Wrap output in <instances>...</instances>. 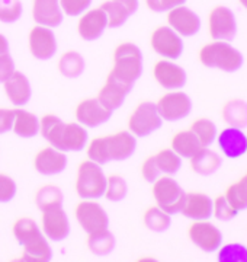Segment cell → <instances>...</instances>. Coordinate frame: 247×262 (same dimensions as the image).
Wrapping results in <instances>:
<instances>
[{"label": "cell", "mask_w": 247, "mask_h": 262, "mask_svg": "<svg viewBox=\"0 0 247 262\" xmlns=\"http://www.w3.org/2000/svg\"><path fill=\"white\" fill-rule=\"evenodd\" d=\"M181 213L192 222L208 220L212 215V200L204 192H188L183 198Z\"/></svg>", "instance_id": "603a6c76"}, {"label": "cell", "mask_w": 247, "mask_h": 262, "mask_svg": "<svg viewBox=\"0 0 247 262\" xmlns=\"http://www.w3.org/2000/svg\"><path fill=\"white\" fill-rule=\"evenodd\" d=\"M12 233L16 239V242L22 246L39 237L42 232L38 223L32 217H19L12 226Z\"/></svg>", "instance_id": "d6a6232c"}, {"label": "cell", "mask_w": 247, "mask_h": 262, "mask_svg": "<svg viewBox=\"0 0 247 262\" xmlns=\"http://www.w3.org/2000/svg\"><path fill=\"white\" fill-rule=\"evenodd\" d=\"M163 120L157 111L156 102L143 101L133 110L128 117V131L135 137H147L162 127Z\"/></svg>", "instance_id": "8992f818"}, {"label": "cell", "mask_w": 247, "mask_h": 262, "mask_svg": "<svg viewBox=\"0 0 247 262\" xmlns=\"http://www.w3.org/2000/svg\"><path fill=\"white\" fill-rule=\"evenodd\" d=\"M90 5L92 0H60V8L67 16H80Z\"/></svg>", "instance_id": "ee69618b"}, {"label": "cell", "mask_w": 247, "mask_h": 262, "mask_svg": "<svg viewBox=\"0 0 247 262\" xmlns=\"http://www.w3.org/2000/svg\"><path fill=\"white\" fill-rule=\"evenodd\" d=\"M200 140L190 130H181L173 134L170 140V149L178 153L182 159H190L201 149Z\"/></svg>", "instance_id": "83f0119b"}, {"label": "cell", "mask_w": 247, "mask_h": 262, "mask_svg": "<svg viewBox=\"0 0 247 262\" xmlns=\"http://www.w3.org/2000/svg\"><path fill=\"white\" fill-rule=\"evenodd\" d=\"M140 173H141V178L145 181V182H154L156 179L159 178L162 173L157 168V163H156V159H154V155L145 158L144 162L141 163V168H140Z\"/></svg>", "instance_id": "f6af8a7d"}, {"label": "cell", "mask_w": 247, "mask_h": 262, "mask_svg": "<svg viewBox=\"0 0 247 262\" xmlns=\"http://www.w3.org/2000/svg\"><path fill=\"white\" fill-rule=\"evenodd\" d=\"M201 64L209 69H218L227 73L237 72L243 66V54L228 41H217L202 46L198 53Z\"/></svg>", "instance_id": "3957f363"}, {"label": "cell", "mask_w": 247, "mask_h": 262, "mask_svg": "<svg viewBox=\"0 0 247 262\" xmlns=\"http://www.w3.org/2000/svg\"><path fill=\"white\" fill-rule=\"evenodd\" d=\"M3 91L10 103H13L15 108L25 106L32 96V88L29 83V79L22 72L15 70L12 75L3 82Z\"/></svg>", "instance_id": "44dd1931"}, {"label": "cell", "mask_w": 247, "mask_h": 262, "mask_svg": "<svg viewBox=\"0 0 247 262\" xmlns=\"http://www.w3.org/2000/svg\"><path fill=\"white\" fill-rule=\"evenodd\" d=\"M217 144L228 159H238L247 153V136L238 127L228 125L217 134Z\"/></svg>", "instance_id": "d6986e66"}, {"label": "cell", "mask_w": 247, "mask_h": 262, "mask_svg": "<svg viewBox=\"0 0 247 262\" xmlns=\"http://www.w3.org/2000/svg\"><path fill=\"white\" fill-rule=\"evenodd\" d=\"M109 162H122L130 159L137 149V137L128 130H119L114 134L104 136Z\"/></svg>", "instance_id": "2e32d148"}, {"label": "cell", "mask_w": 247, "mask_h": 262, "mask_svg": "<svg viewBox=\"0 0 247 262\" xmlns=\"http://www.w3.org/2000/svg\"><path fill=\"white\" fill-rule=\"evenodd\" d=\"M108 19V28H119L130 18V12L115 0H106L101 6Z\"/></svg>", "instance_id": "74e56055"}, {"label": "cell", "mask_w": 247, "mask_h": 262, "mask_svg": "<svg viewBox=\"0 0 247 262\" xmlns=\"http://www.w3.org/2000/svg\"><path fill=\"white\" fill-rule=\"evenodd\" d=\"M39 134L50 146L61 151H82L89 141L87 128L77 121L64 122L56 114H45L39 120Z\"/></svg>", "instance_id": "6da1fadb"}, {"label": "cell", "mask_w": 247, "mask_h": 262, "mask_svg": "<svg viewBox=\"0 0 247 262\" xmlns=\"http://www.w3.org/2000/svg\"><path fill=\"white\" fill-rule=\"evenodd\" d=\"M144 226L156 233L166 232L171 225V219L169 213H166L159 206L149 207L143 214Z\"/></svg>", "instance_id": "836d02e7"}, {"label": "cell", "mask_w": 247, "mask_h": 262, "mask_svg": "<svg viewBox=\"0 0 247 262\" xmlns=\"http://www.w3.org/2000/svg\"><path fill=\"white\" fill-rule=\"evenodd\" d=\"M53 258V249L48 244V239L41 234L39 237L31 241L28 244L22 245V253L19 258H15L13 261L25 262H48Z\"/></svg>", "instance_id": "484cf974"}, {"label": "cell", "mask_w": 247, "mask_h": 262, "mask_svg": "<svg viewBox=\"0 0 247 262\" xmlns=\"http://www.w3.org/2000/svg\"><path fill=\"white\" fill-rule=\"evenodd\" d=\"M189 130L196 136L202 147H209L217 139V127L209 118H196L190 124Z\"/></svg>", "instance_id": "e575fe53"}, {"label": "cell", "mask_w": 247, "mask_h": 262, "mask_svg": "<svg viewBox=\"0 0 247 262\" xmlns=\"http://www.w3.org/2000/svg\"><path fill=\"white\" fill-rule=\"evenodd\" d=\"M12 124H13V110L0 108V134L12 130Z\"/></svg>", "instance_id": "c3c4849f"}, {"label": "cell", "mask_w": 247, "mask_h": 262, "mask_svg": "<svg viewBox=\"0 0 247 262\" xmlns=\"http://www.w3.org/2000/svg\"><path fill=\"white\" fill-rule=\"evenodd\" d=\"M75 219L87 234L108 229L109 226L108 213L97 200L82 198L75 207Z\"/></svg>", "instance_id": "52a82bcc"}, {"label": "cell", "mask_w": 247, "mask_h": 262, "mask_svg": "<svg viewBox=\"0 0 247 262\" xmlns=\"http://www.w3.org/2000/svg\"><path fill=\"white\" fill-rule=\"evenodd\" d=\"M108 28V19L101 8H93L83 12L77 20V34L85 41H95L102 37Z\"/></svg>", "instance_id": "ffe728a7"}, {"label": "cell", "mask_w": 247, "mask_h": 262, "mask_svg": "<svg viewBox=\"0 0 247 262\" xmlns=\"http://www.w3.org/2000/svg\"><path fill=\"white\" fill-rule=\"evenodd\" d=\"M185 2L186 0H145V5L153 12H164L171 8L185 5Z\"/></svg>", "instance_id": "bcb514c9"}, {"label": "cell", "mask_w": 247, "mask_h": 262, "mask_svg": "<svg viewBox=\"0 0 247 262\" xmlns=\"http://www.w3.org/2000/svg\"><path fill=\"white\" fill-rule=\"evenodd\" d=\"M119 5H122L125 9L130 12V15H133L135 10L138 9V0H115Z\"/></svg>", "instance_id": "681fc988"}, {"label": "cell", "mask_w": 247, "mask_h": 262, "mask_svg": "<svg viewBox=\"0 0 247 262\" xmlns=\"http://www.w3.org/2000/svg\"><path fill=\"white\" fill-rule=\"evenodd\" d=\"M127 192H128V185L124 177L118 173H112L106 177V188H105L104 196L108 201H112V203L122 201L127 196Z\"/></svg>", "instance_id": "f35d334b"}, {"label": "cell", "mask_w": 247, "mask_h": 262, "mask_svg": "<svg viewBox=\"0 0 247 262\" xmlns=\"http://www.w3.org/2000/svg\"><path fill=\"white\" fill-rule=\"evenodd\" d=\"M226 198L238 213L247 208V173H244L237 182L231 184L226 191Z\"/></svg>", "instance_id": "8d00e7d4"}, {"label": "cell", "mask_w": 247, "mask_h": 262, "mask_svg": "<svg viewBox=\"0 0 247 262\" xmlns=\"http://www.w3.org/2000/svg\"><path fill=\"white\" fill-rule=\"evenodd\" d=\"M166 20H167V25L182 38L193 37L201 29L200 16L185 5L167 10Z\"/></svg>", "instance_id": "9a60e30c"}, {"label": "cell", "mask_w": 247, "mask_h": 262, "mask_svg": "<svg viewBox=\"0 0 247 262\" xmlns=\"http://www.w3.org/2000/svg\"><path fill=\"white\" fill-rule=\"evenodd\" d=\"M208 31L212 39L231 41L237 34V20L227 6H215L208 15Z\"/></svg>", "instance_id": "30bf717a"}, {"label": "cell", "mask_w": 247, "mask_h": 262, "mask_svg": "<svg viewBox=\"0 0 247 262\" xmlns=\"http://www.w3.org/2000/svg\"><path fill=\"white\" fill-rule=\"evenodd\" d=\"M15 70H16V67H15L13 57L10 56L9 53L2 54L0 56V83H3Z\"/></svg>", "instance_id": "7dc6e473"}, {"label": "cell", "mask_w": 247, "mask_h": 262, "mask_svg": "<svg viewBox=\"0 0 247 262\" xmlns=\"http://www.w3.org/2000/svg\"><path fill=\"white\" fill-rule=\"evenodd\" d=\"M150 47L162 58L178 60L183 53V39L169 25H160L150 35Z\"/></svg>", "instance_id": "ba28073f"}, {"label": "cell", "mask_w": 247, "mask_h": 262, "mask_svg": "<svg viewBox=\"0 0 247 262\" xmlns=\"http://www.w3.org/2000/svg\"><path fill=\"white\" fill-rule=\"evenodd\" d=\"M41 232L51 242H61L70 234L68 215L63 206L41 211Z\"/></svg>", "instance_id": "5bb4252c"}, {"label": "cell", "mask_w": 247, "mask_h": 262, "mask_svg": "<svg viewBox=\"0 0 247 262\" xmlns=\"http://www.w3.org/2000/svg\"><path fill=\"white\" fill-rule=\"evenodd\" d=\"M32 19L37 25L56 28L63 22V10L60 8V0H32Z\"/></svg>", "instance_id": "7402d4cb"}, {"label": "cell", "mask_w": 247, "mask_h": 262, "mask_svg": "<svg viewBox=\"0 0 247 262\" xmlns=\"http://www.w3.org/2000/svg\"><path fill=\"white\" fill-rule=\"evenodd\" d=\"M106 188V175L101 165L93 160L85 159L79 163L75 179V191L77 196L89 198V200H99L105 194Z\"/></svg>", "instance_id": "277c9868"}, {"label": "cell", "mask_w": 247, "mask_h": 262, "mask_svg": "<svg viewBox=\"0 0 247 262\" xmlns=\"http://www.w3.org/2000/svg\"><path fill=\"white\" fill-rule=\"evenodd\" d=\"M157 168L162 175H175L182 166V158L171 149H162L154 155Z\"/></svg>", "instance_id": "d590c367"}, {"label": "cell", "mask_w": 247, "mask_h": 262, "mask_svg": "<svg viewBox=\"0 0 247 262\" xmlns=\"http://www.w3.org/2000/svg\"><path fill=\"white\" fill-rule=\"evenodd\" d=\"M157 111L163 121H179L186 118L192 111V101L188 95L178 91H167L156 102Z\"/></svg>", "instance_id": "9c48e42d"}, {"label": "cell", "mask_w": 247, "mask_h": 262, "mask_svg": "<svg viewBox=\"0 0 247 262\" xmlns=\"http://www.w3.org/2000/svg\"><path fill=\"white\" fill-rule=\"evenodd\" d=\"M18 192L16 181L10 175L0 172V203H9L12 201Z\"/></svg>", "instance_id": "7bdbcfd3"}, {"label": "cell", "mask_w": 247, "mask_h": 262, "mask_svg": "<svg viewBox=\"0 0 247 262\" xmlns=\"http://www.w3.org/2000/svg\"><path fill=\"white\" fill-rule=\"evenodd\" d=\"M218 262H247V246L237 242L221 245L217 252Z\"/></svg>", "instance_id": "ab89813d"}, {"label": "cell", "mask_w": 247, "mask_h": 262, "mask_svg": "<svg viewBox=\"0 0 247 262\" xmlns=\"http://www.w3.org/2000/svg\"><path fill=\"white\" fill-rule=\"evenodd\" d=\"M221 115L227 125L238 128L247 127V102L243 99H231L224 103Z\"/></svg>", "instance_id": "4dcf8cb0"}, {"label": "cell", "mask_w": 247, "mask_h": 262, "mask_svg": "<svg viewBox=\"0 0 247 262\" xmlns=\"http://www.w3.org/2000/svg\"><path fill=\"white\" fill-rule=\"evenodd\" d=\"M9 53V41L3 34H0V56Z\"/></svg>", "instance_id": "f907efd6"}, {"label": "cell", "mask_w": 247, "mask_h": 262, "mask_svg": "<svg viewBox=\"0 0 247 262\" xmlns=\"http://www.w3.org/2000/svg\"><path fill=\"white\" fill-rule=\"evenodd\" d=\"M28 50L35 60H50L57 53V38L53 28L35 25L28 34Z\"/></svg>", "instance_id": "4fadbf2b"}, {"label": "cell", "mask_w": 247, "mask_h": 262, "mask_svg": "<svg viewBox=\"0 0 247 262\" xmlns=\"http://www.w3.org/2000/svg\"><path fill=\"white\" fill-rule=\"evenodd\" d=\"M131 92V88L125 86L121 82L106 77L104 86L99 89V92L96 95L97 101L104 105L106 110H109L111 113H114L115 110H118L125 101L127 95Z\"/></svg>", "instance_id": "cb8c5ba5"}, {"label": "cell", "mask_w": 247, "mask_h": 262, "mask_svg": "<svg viewBox=\"0 0 247 262\" xmlns=\"http://www.w3.org/2000/svg\"><path fill=\"white\" fill-rule=\"evenodd\" d=\"M112 113L106 110L102 103L97 101V98H86L77 103L75 110V117L79 124H82L86 128H96L106 121H109Z\"/></svg>", "instance_id": "e0dca14e"}, {"label": "cell", "mask_w": 247, "mask_h": 262, "mask_svg": "<svg viewBox=\"0 0 247 262\" xmlns=\"http://www.w3.org/2000/svg\"><path fill=\"white\" fill-rule=\"evenodd\" d=\"M152 75L156 83L166 91L182 89L188 80L185 69L178 63H175V60H167V58H160L154 63Z\"/></svg>", "instance_id": "8fae6325"}, {"label": "cell", "mask_w": 247, "mask_h": 262, "mask_svg": "<svg viewBox=\"0 0 247 262\" xmlns=\"http://www.w3.org/2000/svg\"><path fill=\"white\" fill-rule=\"evenodd\" d=\"M64 195L63 191L56 184H44L35 191L34 203L38 207L39 211H45L54 207L63 206Z\"/></svg>", "instance_id": "f1b7e54d"}, {"label": "cell", "mask_w": 247, "mask_h": 262, "mask_svg": "<svg viewBox=\"0 0 247 262\" xmlns=\"http://www.w3.org/2000/svg\"><path fill=\"white\" fill-rule=\"evenodd\" d=\"M188 237L204 252H217L223 245V233L217 226L208 220L192 222V225L188 227Z\"/></svg>", "instance_id": "7c38bea8"}, {"label": "cell", "mask_w": 247, "mask_h": 262, "mask_svg": "<svg viewBox=\"0 0 247 262\" xmlns=\"http://www.w3.org/2000/svg\"><path fill=\"white\" fill-rule=\"evenodd\" d=\"M143 75V53L134 42L125 41L115 47L112 69L106 77L115 79L133 89L134 83Z\"/></svg>", "instance_id": "7a4b0ae2"}, {"label": "cell", "mask_w": 247, "mask_h": 262, "mask_svg": "<svg viewBox=\"0 0 247 262\" xmlns=\"http://www.w3.org/2000/svg\"><path fill=\"white\" fill-rule=\"evenodd\" d=\"M85 66V58L76 50H68L66 53H63L57 63L60 75L68 79H76L80 75H83Z\"/></svg>", "instance_id": "f546056e"}, {"label": "cell", "mask_w": 247, "mask_h": 262, "mask_svg": "<svg viewBox=\"0 0 247 262\" xmlns=\"http://www.w3.org/2000/svg\"><path fill=\"white\" fill-rule=\"evenodd\" d=\"M20 0H0V22L13 24L22 16Z\"/></svg>", "instance_id": "60d3db41"}, {"label": "cell", "mask_w": 247, "mask_h": 262, "mask_svg": "<svg viewBox=\"0 0 247 262\" xmlns=\"http://www.w3.org/2000/svg\"><path fill=\"white\" fill-rule=\"evenodd\" d=\"M152 184V194L156 206H159L170 215L181 213L182 203L186 192L182 189L179 182L171 175H160Z\"/></svg>", "instance_id": "5b68a950"}, {"label": "cell", "mask_w": 247, "mask_h": 262, "mask_svg": "<svg viewBox=\"0 0 247 262\" xmlns=\"http://www.w3.org/2000/svg\"><path fill=\"white\" fill-rule=\"evenodd\" d=\"M238 3H240V5L247 10V0H238Z\"/></svg>", "instance_id": "f5cc1de1"}, {"label": "cell", "mask_w": 247, "mask_h": 262, "mask_svg": "<svg viewBox=\"0 0 247 262\" xmlns=\"http://www.w3.org/2000/svg\"><path fill=\"white\" fill-rule=\"evenodd\" d=\"M138 261H156V258H153V256H143V258H138Z\"/></svg>", "instance_id": "816d5d0a"}, {"label": "cell", "mask_w": 247, "mask_h": 262, "mask_svg": "<svg viewBox=\"0 0 247 262\" xmlns=\"http://www.w3.org/2000/svg\"><path fill=\"white\" fill-rule=\"evenodd\" d=\"M13 133L20 139H32L39 133V118L22 106L13 110Z\"/></svg>", "instance_id": "d4e9b609"}, {"label": "cell", "mask_w": 247, "mask_h": 262, "mask_svg": "<svg viewBox=\"0 0 247 262\" xmlns=\"http://www.w3.org/2000/svg\"><path fill=\"white\" fill-rule=\"evenodd\" d=\"M189 160L190 169L202 177L212 175L221 166V156L209 147H201Z\"/></svg>", "instance_id": "4316f807"}, {"label": "cell", "mask_w": 247, "mask_h": 262, "mask_svg": "<svg viewBox=\"0 0 247 262\" xmlns=\"http://www.w3.org/2000/svg\"><path fill=\"white\" fill-rule=\"evenodd\" d=\"M67 168L66 151L56 149L53 146H45L39 149L34 156V169L44 177H54Z\"/></svg>", "instance_id": "ac0fdd59"}, {"label": "cell", "mask_w": 247, "mask_h": 262, "mask_svg": "<svg viewBox=\"0 0 247 262\" xmlns=\"http://www.w3.org/2000/svg\"><path fill=\"white\" fill-rule=\"evenodd\" d=\"M87 249L96 256H106L115 249V236L108 229L87 234Z\"/></svg>", "instance_id": "1f68e13d"}, {"label": "cell", "mask_w": 247, "mask_h": 262, "mask_svg": "<svg viewBox=\"0 0 247 262\" xmlns=\"http://www.w3.org/2000/svg\"><path fill=\"white\" fill-rule=\"evenodd\" d=\"M237 214L238 211L231 206V203L226 198V195H219L215 200H212V215H215L221 222L231 220Z\"/></svg>", "instance_id": "b9f144b4"}]
</instances>
